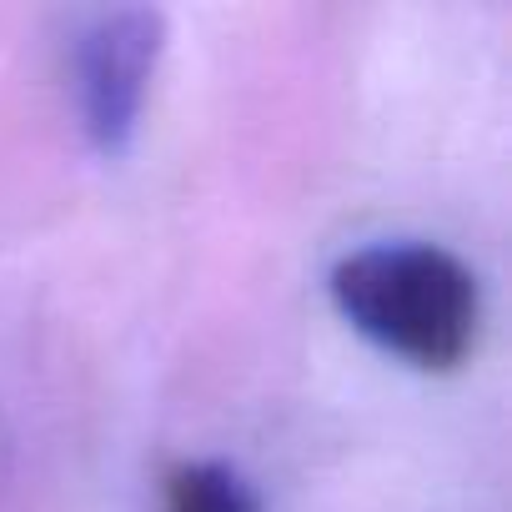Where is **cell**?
Returning <instances> with one entry per match:
<instances>
[{
	"mask_svg": "<svg viewBox=\"0 0 512 512\" xmlns=\"http://www.w3.org/2000/svg\"><path fill=\"white\" fill-rule=\"evenodd\" d=\"M161 512H262L256 487L231 462H176L161 482Z\"/></svg>",
	"mask_w": 512,
	"mask_h": 512,
	"instance_id": "cell-3",
	"label": "cell"
},
{
	"mask_svg": "<svg viewBox=\"0 0 512 512\" xmlns=\"http://www.w3.org/2000/svg\"><path fill=\"white\" fill-rule=\"evenodd\" d=\"M166 56V11L111 6L91 11L71 41V96L81 136L96 156L121 161L136 136Z\"/></svg>",
	"mask_w": 512,
	"mask_h": 512,
	"instance_id": "cell-2",
	"label": "cell"
},
{
	"mask_svg": "<svg viewBox=\"0 0 512 512\" xmlns=\"http://www.w3.org/2000/svg\"><path fill=\"white\" fill-rule=\"evenodd\" d=\"M332 302L352 332L417 372H457L482 337V282L437 241H372L332 267Z\"/></svg>",
	"mask_w": 512,
	"mask_h": 512,
	"instance_id": "cell-1",
	"label": "cell"
}]
</instances>
